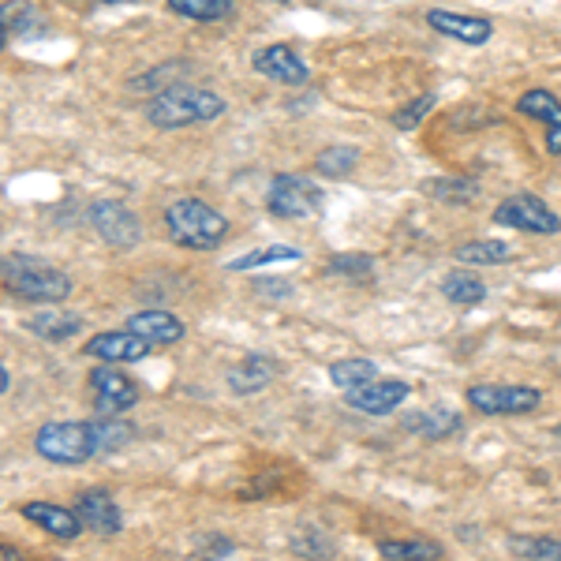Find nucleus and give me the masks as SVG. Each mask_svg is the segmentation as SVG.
I'll return each mask as SVG.
<instances>
[{
  "label": "nucleus",
  "instance_id": "nucleus-8",
  "mask_svg": "<svg viewBox=\"0 0 561 561\" xmlns=\"http://www.w3.org/2000/svg\"><path fill=\"white\" fill-rule=\"evenodd\" d=\"M90 397H94V409L102 415H124L135 409L139 401V386L131 382V375H124L121 364H102L90 370Z\"/></svg>",
  "mask_w": 561,
  "mask_h": 561
},
{
  "label": "nucleus",
  "instance_id": "nucleus-2",
  "mask_svg": "<svg viewBox=\"0 0 561 561\" xmlns=\"http://www.w3.org/2000/svg\"><path fill=\"white\" fill-rule=\"evenodd\" d=\"M0 285L12 296L31 304H60L71 296V277L38 255H4L0 259Z\"/></svg>",
  "mask_w": 561,
  "mask_h": 561
},
{
  "label": "nucleus",
  "instance_id": "nucleus-11",
  "mask_svg": "<svg viewBox=\"0 0 561 561\" xmlns=\"http://www.w3.org/2000/svg\"><path fill=\"white\" fill-rule=\"evenodd\" d=\"M412 397V386L404 378H370L367 386L359 389H348L345 401L352 404L356 412H367V415H389L393 409H401L404 401Z\"/></svg>",
  "mask_w": 561,
  "mask_h": 561
},
{
  "label": "nucleus",
  "instance_id": "nucleus-13",
  "mask_svg": "<svg viewBox=\"0 0 561 561\" xmlns=\"http://www.w3.org/2000/svg\"><path fill=\"white\" fill-rule=\"evenodd\" d=\"M251 65H255V71H262L266 79L285 83V87H304L307 76H311L304 65V57L293 49V45H266V49H259L255 57H251Z\"/></svg>",
  "mask_w": 561,
  "mask_h": 561
},
{
  "label": "nucleus",
  "instance_id": "nucleus-6",
  "mask_svg": "<svg viewBox=\"0 0 561 561\" xmlns=\"http://www.w3.org/2000/svg\"><path fill=\"white\" fill-rule=\"evenodd\" d=\"M494 225L517 232H536V237H554L561 232V217L542 203L539 195H510L494 206Z\"/></svg>",
  "mask_w": 561,
  "mask_h": 561
},
{
  "label": "nucleus",
  "instance_id": "nucleus-31",
  "mask_svg": "<svg viewBox=\"0 0 561 561\" xmlns=\"http://www.w3.org/2000/svg\"><path fill=\"white\" fill-rule=\"evenodd\" d=\"M476 192H479V187L472 184V180H454V176L431 180V184H427V195L442 198V203H472Z\"/></svg>",
  "mask_w": 561,
  "mask_h": 561
},
{
  "label": "nucleus",
  "instance_id": "nucleus-7",
  "mask_svg": "<svg viewBox=\"0 0 561 561\" xmlns=\"http://www.w3.org/2000/svg\"><path fill=\"white\" fill-rule=\"evenodd\" d=\"M468 404L483 415H528L542 404V393L531 386H472L468 389Z\"/></svg>",
  "mask_w": 561,
  "mask_h": 561
},
{
  "label": "nucleus",
  "instance_id": "nucleus-9",
  "mask_svg": "<svg viewBox=\"0 0 561 561\" xmlns=\"http://www.w3.org/2000/svg\"><path fill=\"white\" fill-rule=\"evenodd\" d=\"M90 225L98 229V237H102L108 248H135V243L142 240V225L139 217H135L128 206L116 203V198H98L94 206H90Z\"/></svg>",
  "mask_w": 561,
  "mask_h": 561
},
{
  "label": "nucleus",
  "instance_id": "nucleus-38",
  "mask_svg": "<svg viewBox=\"0 0 561 561\" xmlns=\"http://www.w3.org/2000/svg\"><path fill=\"white\" fill-rule=\"evenodd\" d=\"M558 438H561V423H558Z\"/></svg>",
  "mask_w": 561,
  "mask_h": 561
},
{
  "label": "nucleus",
  "instance_id": "nucleus-26",
  "mask_svg": "<svg viewBox=\"0 0 561 561\" xmlns=\"http://www.w3.org/2000/svg\"><path fill=\"white\" fill-rule=\"evenodd\" d=\"M42 12L31 4V0H4L0 4V26H4L8 34H31L34 26H38Z\"/></svg>",
  "mask_w": 561,
  "mask_h": 561
},
{
  "label": "nucleus",
  "instance_id": "nucleus-29",
  "mask_svg": "<svg viewBox=\"0 0 561 561\" xmlns=\"http://www.w3.org/2000/svg\"><path fill=\"white\" fill-rule=\"evenodd\" d=\"M409 427L423 431L427 438H446L449 431H460V420H457V415H449L446 409H438V404H434V409H431L427 415H412Z\"/></svg>",
  "mask_w": 561,
  "mask_h": 561
},
{
  "label": "nucleus",
  "instance_id": "nucleus-4",
  "mask_svg": "<svg viewBox=\"0 0 561 561\" xmlns=\"http://www.w3.org/2000/svg\"><path fill=\"white\" fill-rule=\"evenodd\" d=\"M34 449H38L42 460L60 465V468L87 465V460L98 454L94 431H90V423H79V420L45 423V427H38V434H34Z\"/></svg>",
  "mask_w": 561,
  "mask_h": 561
},
{
  "label": "nucleus",
  "instance_id": "nucleus-37",
  "mask_svg": "<svg viewBox=\"0 0 561 561\" xmlns=\"http://www.w3.org/2000/svg\"><path fill=\"white\" fill-rule=\"evenodd\" d=\"M98 4H128V0H98Z\"/></svg>",
  "mask_w": 561,
  "mask_h": 561
},
{
  "label": "nucleus",
  "instance_id": "nucleus-28",
  "mask_svg": "<svg viewBox=\"0 0 561 561\" xmlns=\"http://www.w3.org/2000/svg\"><path fill=\"white\" fill-rule=\"evenodd\" d=\"M356 165H359V153L352 147H325L319 158H314V169H319L322 176H348Z\"/></svg>",
  "mask_w": 561,
  "mask_h": 561
},
{
  "label": "nucleus",
  "instance_id": "nucleus-34",
  "mask_svg": "<svg viewBox=\"0 0 561 561\" xmlns=\"http://www.w3.org/2000/svg\"><path fill=\"white\" fill-rule=\"evenodd\" d=\"M8 386H12V378H8V367H4V364H0V397H4V393H8Z\"/></svg>",
  "mask_w": 561,
  "mask_h": 561
},
{
  "label": "nucleus",
  "instance_id": "nucleus-36",
  "mask_svg": "<svg viewBox=\"0 0 561 561\" xmlns=\"http://www.w3.org/2000/svg\"><path fill=\"white\" fill-rule=\"evenodd\" d=\"M4 45H8V31L0 26V53H4Z\"/></svg>",
  "mask_w": 561,
  "mask_h": 561
},
{
  "label": "nucleus",
  "instance_id": "nucleus-35",
  "mask_svg": "<svg viewBox=\"0 0 561 561\" xmlns=\"http://www.w3.org/2000/svg\"><path fill=\"white\" fill-rule=\"evenodd\" d=\"M0 558H20V550L8 547V542H0Z\"/></svg>",
  "mask_w": 561,
  "mask_h": 561
},
{
  "label": "nucleus",
  "instance_id": "nucleus-1",
  "mask_svg": "<svg viewBox=\"0 0 561 561\" xmlns=\"http://www.w3.org/2000/svg\"><path fill=\"white\" fill-rule=\"evenodd\" d=\"M221 113H225V98L206 87H192V83H173L147 102V121L161 131L217 121Z\"/></svg>",
  "mask_w": 561,
  "mask_h": 561
},
{
  "label": "nucleus",
  "instance_id": "nucleus-17",
  "mask_svg": "<svg viewBox=\"0 0 561 561\" xmlns=\"http://www.w3.org/2000/svg\"><path fill=\"white\" fill-rule=\"evenodd\" d=\"M128 330H135L139 337H147L150 345H176L184 341V322L173 311H161V307H142L128 319Z\"/></svg>",
  "mask_w": 561,
  "mask_h": 561
},
{
  "label": "nucleus",
  "instance_id": "nucleus-3",
  "mask_svg": "<svg viewBox=\"0 0 561 561\" xmlns=\"http://www.w3.org/2000/svg\"><path fill=\"white\" fill-rule=\"evenodd\" d=\"M165 232L187 251H214L229 237V221L203 198H176L173 206H165Z\"/></svg>",
  "mask_w": 561,
  "mask_h": 561
},
{
  "label": "nucleus",
  "instance_id": "nucleus-30",
  "mask_svg": "<svg viewBox=\"0 0 561 561\" xmlns=\"http://www.w3.org/2000/svg\"><path fill=\"white\" fill-rule=\"evenodd\" d=\"M510 550L517 558H539V561H558L561 558V539H539V536H531V539H510Z\"/></svg>",
  "mask_w": 561,
  "mask_h": 561
},
{
  "label": "nucleus",
  "instance_id": "nucleus-14",
  "mask_svg": "<svg viewBox=\"0 0 561 561\" xmlns=\"http://www.w3.org/2000/svg\"><path fill=\"white\" fill-rule=\"evenodd\" d=\"M427 23L446 38H457L465 45H486L494 38V26L483 15H465V12H449V8H431Z\"/></svg>",
  "mask_w": 561,
  "mask_h": 561
},
{
  "label": "nucleus",
  "instance_id": "nucleus-25",
  "mask_svg": "<svg viewBox=\"0 0 561 561\" xmlns=\"http://www.w3.org/2000/svg\"><path fill=\"white\" fill-rule=\"evenodd\" d=\"M370 378H378V367L370 364V359H337V364L330 367V382L337 386L341 393L367 386Z\"/></svg>",
  "mask_w": 561,
  "mask_h": 561
},
{
  "label": "nucleus",
  "instance_id": "nucleus-33",
  "mask_svg": "<svg viewBox=\"0 0 561 561\" xmlns=\"http://www.w3.org/2000/svg\"><path fill=\"white\" fill-rule=\"evenodd\" d=\"M330 274H348V277H367L370 274V255H333Z\"/></svg>",
  "mask_w": 561,
  "mask_h": 561
},
{
  "label": "nucleus",
  "instance_id": "nucleus-21",
  "mask_svg": "<svg viewBox=\"0 0 561 561\" xmlns=\"http://www.w3.org/2000/svg\"><path fill=\"white\" fill-rule=\"evenodd\" d=\"M442 296L457 307H476L486 300V285L472 270H449V274L442 277Z\"/></svg>",
  "mask_w": 561,
  "mask_h": 561
},
{
  "label": "nucleus",
  "instance_id": "nucleus-16",
  "mask_svg": "<svg viewBox=\"0 0 561 561\" xmlns=\"http://www.w3.org/2000/svg\"><path fill=\"white\" fill-rule=\"evenodd\" d=\"M517 113L547 124V153L561 158V102L558 98L550 94V90H528V94H520Z\"/></svg>",
  "mask_w": 561,
  "mask_h": 561
},
{
  "label": "nucleus",
  "instance_id": "nucleus-12",
  "mask_svg": "<svg viewBox=\"0 0 561 561\" xmlns=\"http://www.w3.org/2000/svg\"><path fill=\"white\" fill-rule=\"evenodd\" d=\"M76 513L83 520V528H90L94 536H116L124 528L121 505L113 502V494L105 486H90L76 497Z\"/></svg>",
  "mask_w": 561,
  "mask_h": 561
},
{
  "label": "nucleus",
  "instance_id": "nucleus-5",
  "mask_svg": "<svg viewBox=\"0 0 561 561\" xmlns=\"http://www.w3.org/2000/svg\"><path fill=\"white\" fill-rule=\"evenodd\" d=\"M325 195L314 180H307L300 173H277L270 180L266 192V210L280 217V221H304V217L322 214Z\"/></svg>",
  "mask_w": 561,
  "mask_h": 561
},
{
  "label": "nucleus",
  "instance_id": "nucleus-23",
  "mask_svg": "<svg viewBox=\"0 0 561 561\" xmlns=\"http://www.w3.org/2000/svg\"><path fill=\"white\" fill-rule=\"evenodd\" d=\"M510 255H513L510 243L502 240H472L457 248V259L465 266H502V262H510Z\"/></svg>",
  "mask_w": 561,
  "mask_h": 561
},
{
  "label": "nucleus",
  "instance_id": "nucleus-19",
  "mask_svg": "<svg viewBox=\"0 0 561 561\" xmlns=\"http://www.w3.org/2000/svg\"><path fill=\"white\" fill-rule=\"evenodd\" d=\"M277 375V364L274 359H266V356H248L243 364H237L229 370V386H232V393H259V389H266L270 386V378Z\"/></svg>",
  "mask_w": 561,
  "mask_h": 561
},
{
  "label": "nucleus",
  "instance_id": "nucleus-15",
  "mask_svg": "<svg viewBox=\"0 0 561 561\" xmlns=\"http://www.w3.org/2000/svg\"><path fill=\"white\" fill-rule=\"evenodd\" d=\"M20 513L26 520L34 524V528L49 531L53 539H79V531H83V520H79L76 510H65V505H53V502H26L20 505Z\"/></svg>",
  "mask_w": 561,
  "mask_h": 561
},
{
  "label": "nucleus",
  "instance_id": "nucleus-32",
  "mask_svg": "<svg viewBox=\"0 0 561 561\" xmlns=\"http://www.w3.org/2000/svg\"><path fill=\"white\" fill-rule=\"evenodd\" d=\"M434 102H438V98L434 94H423V98H415V102H409V105H401L393 113V124L401 131H412V128H420L423 121H427V113L434 108Z\"/></svg>",
  "mask_w": 561,
  "mask_h": 561
},
{
  "label": "nucleus",
  "instance_id": "nucleus-18",
  "mask_svg": "<svg viewBox=\"0 0 561 561\" xmlns=\"http://www.w3.org/2000/svg\"><path fill=\"white\" fill-rule=\"evenodd\" d=\"M23 325L34 333V337L53 341V345H65V341L83 333V319L71 314V311H38V314H31Z\"/></svg>",
  "mask_w": 561,
  "mask_h": 561
},
{
  "label": "nucleus",
  "instance_id": "nucleus-22",
  "mask_svg": "<svg viewBox=\"0 0 561 561\" xmlns=\"http://www.w3.org/2000/svg\"><path fill=\"white\" fill-rule=\"evenodd\" d=\"M90 431H94V446L98 454H116V449L131 446L135 427L121 415H102V420H90Z\"/></svg>",
  "mask_w": 561,
  "mask_h": 561
},
{
  "label": "nucleus",
  "instance_id": "nucleus-10",
  "mask_svg": "<svg viewBox=\"0 0 561 561\" xmlns=\"http://www.w3.org/2000/svg\"><path fill=\"white\" fill-rule=\"evenodd\" d=\"M150 341L139 337L135 330H105V333H94V337L83 345V356L90 359H102V364H139V359L150 356Z\"/></svg>",
  "mask_w": 561,
  "mask_h": 561
},
{
  "label": "nucleus",
  "instance_id": "nucleus-20",
  "mask_svg": "<svg viewBox=\"0 0 561 561\" xmlns=\"http://www.w3.org/2000/svg\"><path fill=\"white\" fill-rule=\"evenodd\" d=\"M165 8L180 20L192 23H221L237 12V0H165Z\"/></svg>",
  "mask_w": 561,
  "mask_h": 561
},
{
  "label": "nucleus",
  "instance_id": "nucleus-24",
  "mask_svg": "<svg viewBox=\"0 0 561 561\" xmlns=\"http://www.w3.org/2000/svg\"><path fill=\"white\" fill-rule=\"evenodd\" d=\"M378 554L382 558H393V561H434L442 558V547L431 539H386L378 542Z\"/></svg>",
  "mask_w": 561,
  "mask_h": 561
},
{
  "label": "nucleus",
  "instance_id": "nucleus-27",
  "mask_svg": "<svg viewBox=\"0 0 561 561\" xmlns=\"http://www.w3.org/2000/svg\"><path fill=\"white\" fill-rule=\"evenodd\" d=\"M300 259V248H288V243H270L262 251H248V255L232 259L229 270H259V266H270V262H296Z\"/></svg>",
  "mask_w": 561,
  "mask_h": 561
}]
</instances>
